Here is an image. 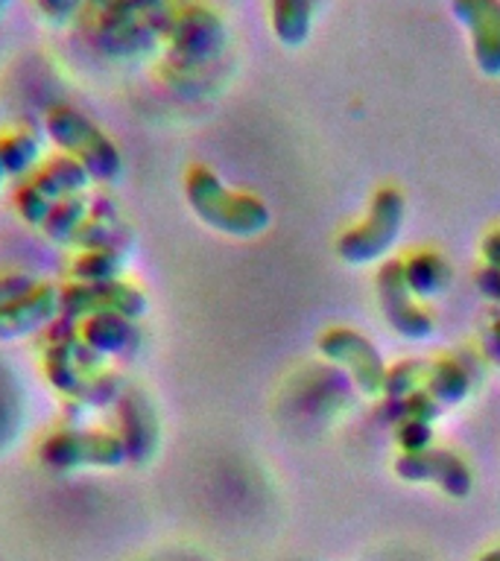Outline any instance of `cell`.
Instances as JSON below:
<instances>
[{"label": "cell", "instance_id": "cell-1", "mask_svg": "<svg viewBox=\"0 0 500 561\" xmlns=\"http://www.w3.org/2000/svg\"><path fill=\"white\" fill-rule=\"evenodd\" d=\"M170 0H121L105 7H88L79 24L96 53L114 61L144 59L164 47L167 24L173 15Z\"/></svg>", "mask_w": 500, "mask_h": 561}, {"label": "cell", "instance_id": "cell-2", "mask_svg": "<svg viewBox=\"0 0 500 561\" xmlns=\"http://www.w3.org/2000/svg\"><path fill=\"white\" fill-rule=\"evenodd\" d=\"M184 199L208 228L237 240L261 237L272 222L270 205L252 193L231 191L211 167H191L184 175Z\"/></svg>", "mask_w": 500, "mask_h": 561}, {"label": "cell", "instance_id": "cell-3", "mask_svg": "<svg viewBox=\"0 0 500 561\" xmlns=\"http://www.w3.org/2000/svg\"><path fill=\"white\" fill-rule=\"evenodd\" d=\"M228 30L217 9L202 0L175 3L164 35V70L193 77L226 53Z\"/></svg>", "mask_w": 500, "mask_h": 561}, {"label": "cell", "instance_id": "cell-4", "mask_svg": "<svg viewBox=\"0 0 500 561\" xmlns=\"http://www.w3.org/2000/svg\"><path fill=\"white\" fill-rule=\"evenodd\" d=\"M44 135L53 140V147L61 156L86 167L96 184H114L123 175V156L112 135L73 105L59 103L47 108Z\"/></svg>", "mask_w": 500, "mask_h": 561}, {"label": "cell", "instance_id": "cell-5", "mask_svg": "<svg viewBox=\"0 0 500 561\" xmlns=\"http://www.w3.org/2000/svg\"><path fill=\"white\" fill-rule=\"evenodd\" d=\"M404 219H407V202H404L401 191L377 187L363 222H357L340 237V243H337L340 261L349 266H368V263L384 261L401 234Z\"/></svg>", "mask_w": 500, "mask_h": 561}, {"label": "cell", "instance_id": "cell-6", "mask_svg": "<svg viewBox=\"0 0 500 561\" xmlns=\"http://www.w3.org/2000/svg\"><path fill=\"white\" fill-rule=\"evenodd\" d=\"M38 459H42L50 471L68 473V471H112L129 465L126 447L114 430H82V427H65L56 430L44 438L38 447Z\"/></svg>", "mask_w": 500, "mask_h": 561}, {"label": "cell", "instance_id": "cell-7", "mask_svg": "<svg viewBox=\"0 0 500 561\" xmlns=\"http://www.w3.org/2000/svg\"><path fill=\"white\" fill-rule=\"evenodd\" d=\"M316 348L322 359H328L333 368H340L342 375L349 377L363 398H384L389 368L380 351L375 348V342L366 340L363 333L351 328H328L316 340Z\"/></svg>", "mask_w": 500, "mask_h": 561}, {"label": "cell", "instance_id": "cell-8", "mask_svg": "<svg viewBox=\"0 0 500 561\" xmlns=\"http://www.w3.org/2000/svg\"><path fill=\"white\" fill-rule=\"evenodd\" d=\"M149 310L147 293L126 278L105 280V284H77L70 280L61 287V316L82 322L94 313H117L132 322L144 319Z\"/></svg>", "mask_w": 500, "mask_h": 561}, {"label": "cell", "instance_id": "cell-9", "mask_svg": "<svg viewBox=\"0 0 500 561\" xmlns=\"http://www.w3.org/2000/svg\"><path fill=\"white\" fill-rule=\"evenodd\" d=\"M377 301H380V313L389 322L398 336L410 342H424L436 333V319L430 310L421 307V301L412 296L407 275H404V261H386L377 270Z\"/></svg>", "mask_w": 500, "mask_h": 561}, {"label": "cell", "instance_id": "cell-10", "mask_svg": "<svg viewBox=\"0 0 500 561\" xmlns=\"http://www.w3.org/2000/svg\"><path fill=\"white\" fill-rule=\"evenodd\" d=\"M395 473L404 482L436 485L447 497L456 500H465L474 489V473L463 456H456L454 450H442V447H428L421 454H398Z\"/></svg>", "mask_w": 500, "mask_h": 561}, {"label": "cell", "instance_id": "cell-11", "mask_svg": "<svg viewBox=\"0 0 500 561\" xmlns=\"http://www.w3.org/2000/svg\"><path fill=\"white\" fill-rule=\"evenodd\" d=\"M114 410H117V419H121L117 436L126 447L129 462L147 465L156 456L158 442H161V421H158V412L149 401V394L129 386L121 394V401L114 403Z\"/></svg>", "mask_w": 500, "mask_h": 561}, {"label": "cell", "instance_id": "cell-12", "mask_svg": "<svg viewBox=\"0 0 500 561\" xmlns=\"http://www.w3.org/2000/svg\"><path fill=\"white\" fill-rule=\"evenodd\" d=\"M451 12L468 35L474 65L500 77V0H451Z\"/></svg>", "mask_w": 500, "mask_h": 561}, {"label": "cell", "instance_id": "cell-13", "mask_svg": "<svg viewBox=\"0 0 500 561\" xmlns=\"http://www.w3.org/2000/svg\"><path fill=\"white\" fill-rule=\"evenodd\" d=\"M61 316V287L38 280L30 293L0 310V342H18L44 333Z\"/></svg>", "mask_w": 500, "mask_h": 561}, {"label": "cell", "instance_id": "cell-14", "mask_svg": "<svg viewBox=\"0 0 500 561\" xmlns=\"http://www.w3.org/2000/svg\"><path fill=\"white\" fill-rule=\"evenodd\" d=\"M79 340L94 357H123L138 351L140 328L126 316L94 313L79 322Z\"/></svg>", "mask_w": 500, "mask_h": 561}, {"label": "cell", "instance_id": "cell-15", "mask_svg": "<svg viewBox=\"0 0 500 561\" xmlns=\"http://www.w3.org/2000/svg\"><path fill=\"white\" fill-rule=\"evenodd\" d=\"M73 245H79L82 252H88V249H121V252H129L132 234L129 228L121 222L117 205L109 199L91 202V217L82 226Z\"/></svg>", "mask_w": 500, "mask_h": 561}, {"label": "cell", "instance_id": "cell-16", "mask_svg": "<svg viewBox=\"0 0 500 561\" xmlns=\"http://www.w3.org/2000/svg\"><path fill=\"white\" fill-rule=\"evenodd\" d=\"M30 182H33L50 202H61L70 199V196H86V191L91 187L94 179H91V173H88L86 167L79 164V161H73V158L56 156L50 158L47 164L38 167Z\"/></svg>", "mask_w": 500, "mask_h": 561}, {"label": "cell", "instance_id": "cell-17", "mask_svg": "<svg viewBox=\"0 0 500 561\" xmlns=\"http://www.w3.org/2000/svg\"><path fill=\"white\" fill-rule=\"evenodd\" d=\"M404 275H407V284H410L412 296L419 301H428V298L442 296L451 280H454V270L451 263L442 257L439 252H416L404 261Z\"/></svg>", "mask_w": 500, "mask_h": 561}, {"label": "cell", "instance_id": "cell-18", "mask_svg": "<svg viewBox=\"0 0 500 561\" xmlns=\"http://www.w3.org/2000/svg\"><path fill=\"white\" fill-rule=\"evenodd\" d=\"M316 0H270L272 33L284 47H302L310 35Z\"/></svg>", "mask_w": 500, "mask_h": 561}, {"label": "cell", "instance_id": "cell-19", "mask_svg": "<svg viewBox=\"0 0 500 561\" xmlns=\"http://www.w3.org/2000/svg\"><path fill=\"white\" fill-rule=\"evenodd\" d=\"M424 392H428L442 410H447V407H459V403L471 394V375H468L456 359H433L428 383H424Z\"/></svg>", "mask_w": 500, "mask_h": 561}, {"label": "cell", "instance_id": "cell-20", "mask_svg": "<svg viewBox=\"0 0 500 561\" xmlns=\"http://www.w3.org/2000/svg\"><path fill=\"white\" fill-rule=\"evenodd\" d=\"M129 263V252L121 249H88L79 252L70 263V280L77 284H105V280L123 278Z\"/></svg>", "mask_w": 500, "mask_h": 561}, {"label": "cell", "instance_id": "cell-21", "mask_svg": "<svg viewBox=\"0 0 500 561\" xmlns=\"http://www.w3.org/2000/svg\"><path fill=\"white\" fill-rule=\"evenodd\" d=\"M91 217V199L88 196H70V199H61L53 205L50 217L44 219L42 234L50 240V243L59 245H73L77 243L79 231Z\"/></svg>", "mask_w": 500, "mask_h": 561}, {"label": "cell", "instance_id": "cell-22", "mask_svg": "<svg viewBox=\"0 0 500 561\" xmlns=\"http://www.w3.org/2000/svg\"><path fill=\"white\" fill-rule=\"evenodd\" d=\"M0 161L7 167L9 179H24L42 167V135L30 129H15L0 135Z\"/></svg>", "mask_w": 500, "mask_h": 561}, {"label": "cell", "instance_id": "cell-23", "mask_svg": "<svg viewBox=\"0 0 500 561\" xmlns=\"http://www.w3.org/2000/svg\"><path fill=\"white\" fill-rule=\"evenodd\" d=\"M430 366H433V359H404V363L389 368L384 398H389V401H401V398H410V394L416 392H424V383H428L430 377Z\"/></svg>", "mask_w": 500, "mask_h": 561}, {"label": "cell", "instance_id": "cell-24", "mask_svg": "<svg viewBox=\"0 0 500 561\" xmlns=\"http://www.w3.org/2000/svg\"><path fill=\"white\" fill-rule=\"evenodd\" d=\"M53 205H56V202L47 199V196H44V193L38 191V187H35L30 179H26L24 184H18L15 208H18V214H21V219H24L26 226L42 228L44 219L50 217Z\"/></svg>", "mask_w": 500, "mask_h": 561}, {"label": "cell", "instance_id": "cell-25", "mask_svg": "<svg viewBox=\"0 0 500 561\" xmlns=\"http://www.w3.org/2000/svg\"><path fill=\"white\" fill-rule=\"evenodd\" d=\"M33 7L44 24L61 30V26L82 21V15L88 12V0H33Z\"/></svg>", "mask_w": 500, "mask_h": 561}, {"label": "cell", "instance_id": "cell-26", "mask_svg": "<svg viewBox=\"0 0 500 561\" xmlns=\"http://www.w3.org/2000/svg\"><path fill=\"white\" fill-rule=\"evenodd\" d=\"M395 442L401 447V454H421V450L433 447V424L395 421Z\"/></svg>", "mask_w": 500, "mask_h": 561}, {"label": "cell", "instance_id": "cell-27", "mask_svg": "<svg viewBox=\"0 0 500 561\" xmlns=\"http://www.w3.org/2000/svg\"><path fill=\"white\" fill-rule=\"evenodd\" d=\"M38 280L33 275H26V272H7V275H0V310L7 305H12L15 298H21L24 293L35 287Z\"/></svg>", "mask_w": 500, "mask_h": 561}, {"label": "cell", "instance_id": "cell-28", "mask_svg": "<svg viewBox=\"0 0 500 561\" xmlns=\"http://www.w3.org/2000/svg\"><path fill=\"white\" fill-rule=\"evenodd\" d=\"M477 287H480L482 296L491 298V301H498L500 305V270L482 266V270L477 272Z\"/></svg>", "mask_w": 500, "mask_h": 561}, {"label": "cell", "instance_id": "cell-29", "mask_svg": "<svg viewBox=\"0 0 500 561\" xmlns=\"http://www.w3.org/2000/svg\"><path fill=\"white\" fill-rule=\"evenodd\" d=\"M480 254H482V266L500 270V228L498 231H489V234L482 237Z\"/></svg>", "mask_w": 500, "mask_h": 561}, {"label": "cell", "instance_id": "cell-30", "mask_svg": "<svg viewBox=\"0 0 500 561\" xmlns=\"http://www.w3.org/2000/svg\"><path fill=\"white\" fill-rule=\"evenodd\" d=\"M491 342H495V348H498V357H500V319L491 324Z\"/></svg>", "mask_w": 500, "mask_h": 561}, {"label": "cell", "instance_id": "cell-31", "mask_svg": "<svg viewBox=\"0 0 500 561\" xmlns=\"http://www.w3.org/2000/svg\"><path fill=\"white\" fill-rule=\"evenodd\" d=\"M480 561H500V547H495V550H489L486 556H480Z\"/></svg>", "mask_w": 500, "mask_h": 561}, {"label": "cell", "instance_id": "cell-32", "mask_svg": "<svg viewBox=\"0 0 500 561\" xmlns=\"http://www.w3.org/2000/svg\"><path fill=\"white\" fill-rule=\"evenodd\" d=\"M9 173H7V167H3V161H0V191H3V184H7Z\"/></svg>", "mask_w": 500, "mask_h": 561}, {"label": "cell", "instance_id": "cell-33", "mask_svg": "<svg viewBox=\"0 0 500 561\" xmlns=\"http://www.w3.org/2000/svg\"><path fill=\"white\" fill-rule=\"evenodd\" d=\"M105 3H121V0H88V7H105Z\"/></svg>", "mask_w": 500, "mask_h": 561}, {"label": "cell", "instance_id": "cell-34", "mask_svg": "<svg viewBox=\"0 0 500 561\" xmlns=\"http://www.w3.org/2000/svg\"><path fill=\"white\" fill-rule=\"evenodd\" d=\"M9 3H12V0H0V18L7 15V9H9Z\"/></svg>", "mask_w": 500, "mask_h": 561}]
</instances>
